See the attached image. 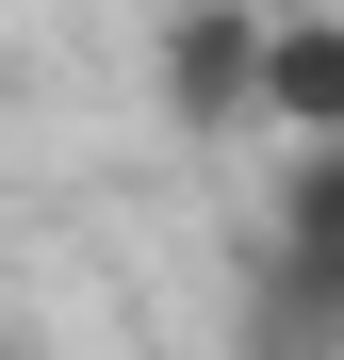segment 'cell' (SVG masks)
Wrapping results in <instances>:
<instances>
[{
  "mask_svg": "<svg viewBox=\"0 0 344 360\" xmlns=\"http://www.w3.org/2000/svg\"><path fill=\"white\" fill-rule=\"evenodd\" d=\"M262 115L295 148H344V17H279V82H262Z\"/></svg>",
  "mask_w": 344,
  "mask_h": 360,
  "instance_id": "cell-3",
  "label": "cell"
},
{
  "mask_svg": "<svg viewBox=\"0 0 344 360\" xmlns=\"http://www.w3.org/2000/svg\"><path fill=\"white\" fill-rule=\"evenodd\" d=\"M229 360H344V246H295V229H262L246 311H229Z\"/></svg>",
  "mask_w": 344,
  "mask_h": 360,
  "instance_id": "cell-2",
  "label": "cell"
},
{
  "mask_svg": "<svg viewBox=\"0 0 344 360\" xmlns=\"http://www.w3.org/2000/svg\"><path fill=\"white\" fill-rule=\"evenodd\" d=\"M262 82H279V17H246V0H181V17H164V115H181V131L262 115Z\"/></svg>",
  "mask_w": 344,
  "mask_h": 360,
  "instance_id": "cell-1",
  "label": "cell"
},
{
  "mask_svg": "<svg viewBox=\"0 0 344 360\" xmlns=\"http://www.w3.org/2000/svg\"><path fill=\"white\" fill-rule=\"evenodd\" d=\"M279 229H295V246H344V148H295V180H279Z\"/></svg>",
  "mask_w": 344,
  "mask_h": 360,
  "instance_id": "cell-4",
  "label": "cell"
}]
</instances>
